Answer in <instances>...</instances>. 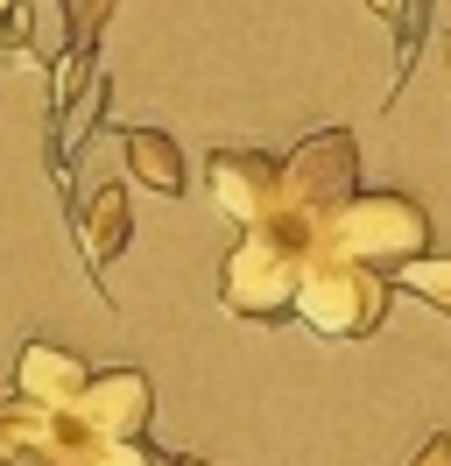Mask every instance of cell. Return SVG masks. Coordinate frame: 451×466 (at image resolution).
<instances>
[{"mask_svg": "<svg viewBox=\"0 0 451 466\" xmlns=\"http://www.w3.org/2000/svg\"><path fill=\"white\" fill-rule=\"evenodd\" d=\"M155 466H205V460H191V452H155Z\"/></svg>", "mask_w": 451, "mask_h": 466, "instance_id": "15", "label": "cell"}, {"mask_svg": "<svg viewBox=\"0 0 451 466\" xmlns=\"http://www.w3.org/2000/svg\"><path fill=\"white\" fill-rule=\"evenodd\" d=\"M92 360L71 347H56V339H28L15 353V396L22 403H43V410H78V396L92 389Z\"/></svg>", "mask_w": 451, "mask_h": 466, "instance_id": "8", "label": "cell"}, {"mask_svg": "<svg viewBox=\"0 0 451 466\" xmlns=\"http://www.w3.org/2000/svg\"><path fill=\"white\" fill-rule=\"evenodd\" d=\"M120 156H127V177L141 191H163V198L184 191V148L163 127H120Z\"/></svg>", "mask_w": 451, "mask_h": 466, "instance_id": "10", "label": "cell"}, {"mask_svg": "<svg viewBox=\"0 0 451 466\" xmlns=\"http://www.w3.org/2000/svg\"><path fill=\"white\" fill-rule=\"evenodd\" d=\"M205 191L233 227H268L282 212V163L261 148H212L205 156Z\"/></svg>", "mask_w": 451, "mask_h": 466, "instance_id": "6", "label": "cell"}, {"mask_svg": "<svg viewBox=\"0 0 451 466\" xmlns=\"http://www.w3.org/2000/svg\"><path fill=\"white\" fill-rule=\"evenodd\" d=\"M395 290H409V297H423L430 311H445L451 319V255H416V262H402L388 276Z\"/></svg>", "mask_w": 451, "mask_h": 466, "instance_id": "11", "label": "cell"}, {"mask_svg": "<svg viewBox=\"0 0 451 466\" xmlns=\"http://www.w3.org/2000/svg\"><path fill=\"white\" fill-rule=\"evenodd\" d=\"M0 466H99V438L71 410L0 403Z\"/></svg>", "mask_w": 451, "mask_h": 466, "instance_id": "5", "label": "cell"}, {"mask_svg": "<svg viewBox=\"0 0 451 466\" xmlns=\"http://www.w3.org/2000/svg\"><path fill=\"white\" fill-rule=\"evenodd\" d=\"M409 466H451V431H430L416 452H409Z\"/></svg>", "mask_w": 451, "mask_h": 466, "instance_id": "13", "label": "cell"}, {"mask_svg": "<svg viewBox=\"0 0 451 466\" xmlns=\"http://www.w3.org/2000/svg\"><path fill=\"white\" fill-rule=\"evenodd\" d=\"M71 417H78V424L99 438V445H148L155 389H148V375H141V368H99Z\"/></svg>", "mask_w": 451, "mask_h": 466, "instance_id": "7", "label": "cell"}, {"mask_svg": "<svg viewBox=\"0 0 451 466\" xmlns=\"http://www.w3.org/2000/svg\"><path fill=\"white\" fill-rule=\"evenodd\" d=\"M445 64H451V29H445Z\"/></svg>", "mask_w": 451, "mask_h": 466, "instance_id": "16", "label": "cell"}, {"mask_svg": "<svg viewBox=\"0 0 451 466\" xmlns=\"http://www.w3.org/2000/svg\"><path fill=\"white\" fill-rule=\"evenodd\" d=\"M127 240H135V205H127L120 184H99V191L78 205V248H85V268H92L99 290H106V268Z\"/></svg>", "mask_w": 451, "mask_h": 466, "instance_id": "9", "label": "cell"}, {"mask_svg": "<svg viewBox=\"0 0 451 466\" xmlns=\"http://www.w3.org/2000/svg\"><path fill=\"white\" fill-rule=\"evenodd\" d=\"M296 319L317 332V339H374L381 319H388V276L366 262H346V255H317V268L304 276V297H296Z\"/></svg>", "mask_w": 451, "mask_h": 466, "instance_id": "3", "label": "cell"}, {"mask_svg": "<svg viewBox=\"0 0 451 466\" xmlns=\"http://www.w3.org/2000/svg\"><path fill=\"white\" fill-rule=\"evenodd\" d=\"M325 248L346 255V262H366V268H381V276H395L402 262L430 255V212L409 191H360L325 227Z\"/></svg>", "mask_w": 451, "mask_h": 466, "instance_id": "2", "label": "cell"}, {"mask_svg": "<svg viewBox=\"0 0 451 466\" xmlns=\"http://www.w3.org/2000/svg\"><path fill=\"white\" fill-rule=\"evenodd\" d=\"M99 466H155L148 445H99Z\"/></svg>", "mask_w": 451, "mask_h": 466, "instance_id": "14", "label": "cell"}, {"mask_svg": "<svg viewBox=\"0 0 451 466\" xmlns=\"http://www.w3.org/2000/svg\"><path fill=\"white\" fill-rule=\"evenodd\" d=\"M325 255V227H310L296 212H276L268 227H247L233 240V255L219 268V304L247 325H282L296 319L304 276Z\"/></svg>", "mask_w": 451, "mask_h": 466, "instance_id": "1", "label": "cell"}, {"mask_svg": "<svg viewBox=\"0 0 451 466\" xmlns=\"http://www.w3.org/2000/svg\"><path fill=\"white\" fill-rule=\"evenodd\" d=\"M366 15H374V22H388V29H402V57H395V92H402V78H409V57H416L423 0H366Z\"/></svg>", "mask_w": 451, "mask_h": 466, "instance_id": "12", "label": "cell"}, {"mask_svg": "<svg viewBox=\"0 0 451 466\" xmlns=\"http://www.w3.org/2000/svg\"><path fill=\"white\" fill-rule=\"evenodd\" d=\"M353 198H360V142L346 127H317L282 156V212L332 227Z\"/></svg>", "mask_w": 451, "mask_h": 466, "instance_id": "4", "label": "cell"}]
</instances>
